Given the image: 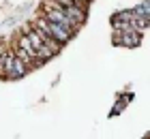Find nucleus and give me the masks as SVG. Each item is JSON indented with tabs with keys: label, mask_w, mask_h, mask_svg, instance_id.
<instances>
[{
	"label": "nucleus",
	"mask_w": 150,
	"mask_h": 139,
	"mask_svg": "<svg viewBox=\"0 0 150 139\" xmlns=\"http://www.w3.org/2000/svg\"><path fill=\"white\" fill-rule=\"evenodd\" d=\"M114 41L120 43V45H127V47H135L139 43V32H135V30L118 32V34H114Z\"/></svg>",
	"instance_id": "obj_2"
},
{
	"label": "nucleus",
	"mask_w": 150,
	"mask_h": 139,
	"mask_svg": "<svg viewBox=\"0 0 150 139\" xmlns=\"http://www.w3.org/2000/svg\"><path fill=\"white\" fill-rule=\"evenodd\" d=\"M6 52H9V49H6V47H4V45H2V43H0V58H2V56H4V54H6Z\"/></svg>",
	"instance_id": "obj_4"
},
{
	"label": "nucleus",
	"mask_w": 150,
	"mask_h": 139,
	"mask_svg": "<svg viewBox=\"0 0 150 139\" xmlns=\"http://www.w3.org/2000/svg\"><path fill=\"white\" fill-rule=\"evenodd\" d=\"M56 2H58V4H62L64 9H67V6H73V4H84L81 0H56Z\"/></svg>",
	"instance_id": "obj_3"
},
{
	"label": "nucleus",
	"mask_w": 150,
	"mask_h": 139,
	"mask_svg": "<svg viewBox=\"0 0 150 139\" xmlns=\"http://www.w3.org/2000/svg\"><path fill=\"white\" fill-rule=\"evenodd\" d=\"M35 28L47 32L52 39H56L60 45L67 43V41H69L73 34H75V30H71V28H64V26H60V24H56V22H50V19H45L43 15L35 19Z\"/></svg>",
	"instance_id": "obj_1"
}]
</instances>
